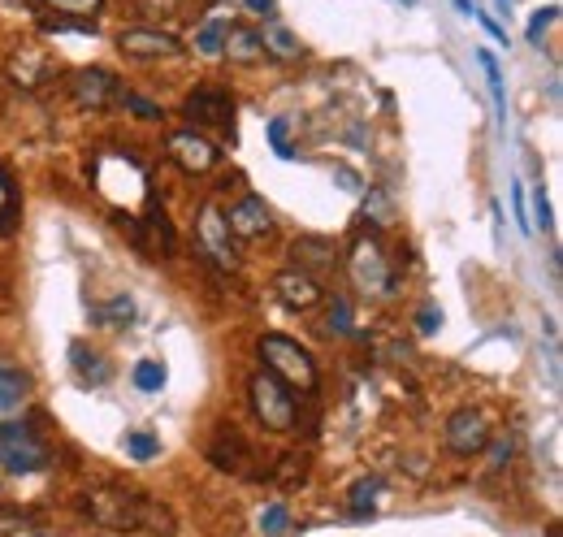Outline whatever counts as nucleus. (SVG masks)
I'll return each instance as SVG.
<instances>
[{
    "label": "nucleus",
    "mask_w": 563,
    "mask_h": 537,
    "mask_svg": "<svg viewBox=\"0 0 563 537\" xmlns=\"http://www.w3.org/2000/svg\"><path fill=\"white\" fill-rule=\"evenodd\" d=\"M416 325H421V334H434L438 325H442V312H438V308H425V312H421V321H416Z\"/></svg>",
    "instance_id": "37"
},
{
    "label": "nucleus",
    "mask_w": 563,
    "mask_h": 537,
    "mask_svg": "<svg viewBox=\"0 0 563 537\" xmlns=\"http://www.w3.org/2000/svg\"><path fill=\"white\" fill-rule=\"evenodd\" d=\"M273 291L282 295V304L286 308H299V312H308V308H317L321 304V282L312 278V273L304 269H282L278 278H273Z\"/></svg>",
    "instance_id": "13"
},
{
    "label": "nucleus",
    "mask_w": 563,
    "mask_h": 537,
    "mask_svg": "<svg viewBox=\"0 0 563 537\" xmlns=\"http://www.w3.org/2000/svg\"><path fill=\"white\" fill-rule=\"evenodd\" d=\"M13 217H18V195H13V182H9V174H5V169H0V230H5Z\"/></svg>",
    "instance_id": "26"
},
{
    "label": "nucleus",
    "mask_w": 563,
    "mask_h": 537,
    "mask_svg": "<svg viewBox=\"0 0 563 537\" xmlns=\"http://www.w3.org/2000/svg\"><path fill=\"white\" fill-rule=\"evenodd\" d=\"M330 330L334 334H351V304L343 295H334V308H330Z\"/></svg>",
    "instance_id": "29"
},
{
    "label": "nucleus",
    "mask_w": 563,
    "mask_h": 537,
    "mask_svg": "<svg viewBox=\"0 0 563 537\" xmlns=\"http://www.w3.org/2000/svg\"><path fill=\"white\" fill-rule=\"evenodd\" d=\"M182 117H187V122H195V126L230 130V126H234V100H230V91H226V87L200 83L187 100H182ZM195 126H191V130H195Z\"/></svg>",
    "instance_id": "5"
},
{
    "label": "nucleus",
    "mask_w": 563,
    "mask_h": 537,
    "mask_svg": "<svg viewBox=\"0 0 563 537\" xmlns=\"http://www.w3.org/2000/svg\"><path fill=\"white\" fill-rule=\"evenodd\" d=\"M555 18H559V5H546V9L533 13V22H529V39H533V44H538L542 31H546V26H551Z\"/></svg>",
    "instance_id": "32"
},
{
    "label": "nucleus",
    "mask_w": 563,
    "mask_h": 537,
    "mask_svg": "<svg viewBox=\"0 0 563 537\" xmlns=\"http://www.w3.org/2000/svg\"><path fill=\"white\" fill-rule=\"evenodd\" d=\"M195 239L204 243V252L217 260V265L234 269L239 265V256H234V243H230V226H226V213H221L217 204H204L200 217H195Z\"/></svg>",
    "instance_id": "9"
},
{
    "label": "nucleus",
    "mask_w": 563,
    "mask_h": 537,
    "mask_svg": "<svg viewBox=\"0 0 563 537\" xmlns=\"http://www.w3.org/2000/svg\"><path fill=\"white\" fill-rule=\"evenodd\" d=\"M403 5H416V0H403Z\"/></svg>",
    "instance_id": "40"
},
{
    "label": "nucleus",
    "mask_w": 563,
    "mask_h": 537,
    "mask_svg": "<svg viewBox=\"0 0 563 537\" xmlns=\"http://www.w3.org/2000/svg\"><path fill=\"white\" fill-rule=\"evenodd\" d=\"M126 451L135 455V460H152V455L161 451V447H156L152 434H130V438H126Z\"/></svg>",
    "instance_id": "31"
},
{
    "label": "nucleus",
    "mask_w": 563,
    "mask_h": 537,
    "mask_svg": "<svg viewBox=\"0 0 563 537\" xmlns=\"http://www.w3.org/2000/svg\"><path fill=\"white\" fill-rule=\"evenodd\" d=\"M26 537H48V533H26Z\"/></svg>",
    "instance_id": "39"
},
{
    "label": "nucleus",
    "mask_w": 563,
    "mask_h": 537,
    "mask_svg": "<svg viewBox=\"0 0 563 537\" xmlns=\"http://www.w3.org/2000/svg\"><path fill=\"white\" fill-rule=\"evenodd\" d=\"M117 48L135 61H156V57H178L182 39L169 31H152V26H130V31L117 35Z\"/></svg>",
    "instance_id": "10"
},
{
    "label": "nucleus",
    "mask_w": 563,
    "mask_h": 537,
    "mask_svg": "<svg viewBox=\"0 0 563 537\" xmlns=\"http://www.w3.org/2000/svg\"><path fill=\"white\" fill-rule=\"evenodd\" d=\"M347 273H351V282H356L364 295H373V299H382V295L395 291V278H390V260H386V252H382V243L369 239V234H360V239L351 243Z\"/></svg>",
    "instance_id": "4"
},
{
    "label": "nucleus",
    "mask_w": 563,
    "mask_h": 537,
    "mask_svg": "<svg viewBox=\"0 0 563 537\" xmlns=\"http://www.w3.org/2000/svg\"><path fill=\"white\" fill-rule=\"evenodd\" d=\"M70 96H74V104H83V109H104V104H113V96H117V78L109 70H100V65L74 70L70 74Z\"/></svg>",
    "instance_id": "11"
},
{
    "label": "nucleus",
    "mask_w": 563,
    "mask_h": 537,
    "mask_svg": "<svg viewBox=\"0 0 563 537\" xmlns=\"http://www.w3.org/2000/svg\"><path fill=\"white\" fill-rule=\"evenodd\" d=\"M135 386H139V390H148V395H152V390H161V386H165V364L143 360L139 369H135Z\"/></svg>",
    "instance_id": "25"
},
{
    "label": "nucleus",
    "mask_w": 563,
    "mask_h": 537,
    "mask_svg": "<svg viewBox=\"0 0 563 537\" xmlns=\"http://www.w3.org/2000/svg\"><path fill=\"white\" fill-rule=\"evenodd\" d=\"M113 100H122L126 109H135L139 117H148V122H161V109H156V104H148V100H139V96H130V91H122L117 87V96Z\"/></svg>",
    "instance_id": "28"
},
{
    "label": "nucleus",
    "mask_w": 563,
    "mask_h": 537,
    "mask_svg": "<svg viewBox=\"0 0 563 537\" xmlns=\"http://www.w3.org/2000/svg\"><path fill=\"white\" fill-rule=\"evenodd\" d=\"M269 143L282 161H295V148H291V139H286V122H269Z\"/></svg>",
    "instance_id": "30"
},
{
    "label": "nucleus",
    "mask_w": 563,
    "mask_h": 537,
    "mask_svg": "<svg viewBox=\"0 0 563 537\" xmlns=\"http://www.w3.org/2000/svg\"><path fill=\"white\" fill-rule=\"evenodd\" d=\"M260 48L273 52V57H282V61H295V57H304V44H299V35H291L278 18H269L265 26H260Z\"/></svg>",
    "instance_id": "16"
},
{
    "label": "nucleus",
    "mask_w": 563,
    "mask_h": 537,
    "mask_svg": "<svg viewBox=\"0 0 563 537\" xmlns=\"http://www.w3.org/2000/svg\"><path fill=\"white\" fill-rule=\"evenodd\" d=\"M26 377L22 373H9V369H0V416H13L26 403Z\"/></svg>",
    "instance_id": "20"
},
{
    "label": "nucleus",
    "mask_w": 563,
    "mask_h": 537,
    "mask_svg": "<svg viewBox=\"0 0 563 537\" xmlns=\"http://www.w3.org/2000/svg\"><path fill=\"white\" fill-rule=\"evenodd\" d=\"M256 351H260V360H265V373H273L282 386H291V390H317V382H321L317 360H312V351L299 347L295 338L265 334L256 343Z\"/></svg>",
    "instance_id": "2"
},
{
    "label": "nucleus",
    "mask_w": 563,
    "mask_h": 537,
    "mask_svg": "<svg viewBox=\"0 0 563 537\" xmlns=\"http://www.w3.org/2000/svg\"><path fill=\"white\" fill-rule=\"evenodd\" d=\"M477 65L486 70V78H490V96H494V104H499V113L507 117V91H503V74H499V65H494V57L486 48H477Z\"/></svg>",
    "instance_id": "22"
},
{
    "label": "nucleus",
    "mask_w": 563,
    "mask_h": 537,
    "mask_svg": "<svg viewBox=\"0 0 563 537\" xmlns=\"http://www.w3.org/2000/svg\"><path fill=\"white\" fill-rule=\"evenodd\" d=\"M148 230L156 234V243H161L165 252H174V230H169V217L161 208H148Z\"/></svg>",
    "instance_id": "27"
},
{
    "label": "nucleus",
    "mask_w": 563,
    "mask_h": 537,
    "mask_svg": "<svg viewBox=\"0 0 563 537\" xmlns=\"http://www.w3.org/2000/svg\"><path fill=\"white\" fill-rule=\"evenodd\" d=\"M226 226H230V234H239V239H265V234L273 230V213L265 208L260 195H243V200L226 213Z\"/></svg>",
    "instance_id": "12"
},
{
    "label": "nucleus",
    "mask_w": 563,
    "mask_h": 537,
    "mask_svg": "<svg viewBox=\"0 0 563 537\" xmlns=\"http://www.w3.org/2000/svg\"><path fill=\"white\" fill-rule=\"evenodd\" d=\"M490 447V425H486V416L473 412V408H460V412H451L447 416V451L455 455H481Z\"/></svg>",
    "instance_id": "8"
},
{
    "label": "nucleus",
    "mask_w": 563,
    "mask_h": 537,
    "mask_svg": "<svg viewBox=\"0 0 563 537\" xmlns=\"http://www.w3.org/2000/svg\"><path fill=\"white\" fill-rule=\"evenodd\" d=\"M247 399H252V412L265 429H273V434H291L295 429V395H291V386H282L273 373H265V369L252 373Z\"/></svg>",
    "instance_id": "3"
},
{
    "label": "nucleus",
    "mask_w": 563,
    "mask_h": 537,
    "mask_svg": "<svg viewBox=\"0 0 563 537\" xmlns=\"http://www.w3.org/2000/svg\"><path fill=\"white\" fill-rule=\"evenodd\" d=\"M377 490H382V481H377V477H364V481H356V486H351V516L373 512Z\"/></svg>",
    "instance_id": "23"
},
{
    "label": "nucleus",
    "mask_w": 563,
    "mask_h": 537,
    "mask_svg": "<svg viewBox=\"0 0 563 537\" xmlns=\"http://www.w3.org/2000/svg\"><path fill=\"white\" fill-rule=\"evenodd\" d=\"M208 455H213V464L226 468V473H230V468H239V464H247V447H243L239 429H221V434H217V447L208 451Z\"/></svg>",
    "instance_id": "18"
},
{
    "label": "nucleus",
    "mask_w": 563,
    "mask_h": 537,
    "mask_svg": "<svg viewBox=\"0 0 563 537\" xmlns=\"http://www.w3.org/2000/svg\"><path fill=\"white\" fill-rule=\"evenodd\" d=\"M230 18L226 13H208V22L195 31V52H204V57H221V48H226V35H230Z\"/></svg>",
    "instance_id": "17"
},
{
    "label": "nucleus",
    "mask_w": 563,
    "mask_h": 537,
    "mask_svg": "<svg viewBox=\"0 0 563 537\" xmlns=\"http://www.w3.org/2000/svg\"><path fill=\"white\" fill-rule=\"evenodd\" d=\"M165 152H169V161L178 169H187V174H208V169H217V161H221L217 143H208L204 135H195V130H169Z\"/></svg>",
    "instance_id": "7"
},
{
    "label": "nucleus",
    "mask_w": 563,
    "mask_h": 537,
    "mask_svg": "<svg viewBox=\"0 0 563 537\" xmlns=\"http://www.w3.org/2000/svg\"><path fill=\"white\" fill-rule=\"evenodd\" d=\"M221 52H226L230 61H239V65H252V61H256L265 48H260V35H256V31H243V26H230L226 48H221Z\"/></svg>",
    "instance_id": "19"
},
{
    "label": "nucleus",
    "mask_w": 563,
    "mask_h": 537,
    "mask_svg": "<svg viewBox=\"0 0 563 537\" xmlns=\"http://www.w3.org/2000/svg\"><path fill=\"white\" fill-rule=\"evenodd\" d=\"M52 74V61H48V52L44 48H35V44H26V48H13L9 52V78L18 87H39L44 78Z\"/></svg>",
    "instance_id": "14"
},
{
    "label": "nucleus",
    "mask_w": 563,
    "mask_h": 537,
    "mask_svg": "<svg viewBox=\"0 0 563 537\" xmlns=\"http://www.w3.org/2000/svg\"><path fill=\"white\" fill-rule=\"evenodd\" d=\"M533 213H538V226L542 230H551V204H546V191L542 187L533 191ZM538 226H533V230H538Z\"/></svg>",
    "instance_id": "35"
},
{
    "label": "nucleus",
    "mask_w": 563,
    "mask_h": 537,
    "mask_svg": "<svg viewBox=\"0 0 563 537\" xmlns=\"http://www.w3.org/2000/svg\"><path fill=\"white\" fill-rule=\"evenodd\" d=\"M70 360H74V373L83 377V382H91V386H100V382H109V369H104V360L100 356H91L87 347H70Z\"/></svg>",
    "instance_id": "21"
},
{
    "label": "nucleus",
    "mask_w": 563,
    "mask_h": 537,
    "mask_svg": "<svg viewBox=\"0 0 563 537\" xmlns=\"http://www.w3.org/2000/svg\"><path fill=\"white\" fill-rule=\"evenodd\" d=\"M260 529H265V533H282V529H286V507H282V503L269 507V512L260 516Z\"/></svg>",
    "instance_id": "34"
},
{
    "label": "nucleus",
    "mask_w": 563,
    "mask_h": 537,
    "mask_svg": "<svg viewBox=\"0 0 563 537\" xmlns=\"http://www.w3.org/2000/svg\"><path fill=\"white\" fill-rule=\"evenodd\" d=\"M273 5L278 0H247V9H256V13H273Z\"/></svg>",
    "instance_id": "38"
},
{
    "label": "nucleus",
    "mask_w": 563,
    "mask_h": 537,
    "mask_svg": "<svg viewBox=\"0 0 563 537\" xmlns=\"http://www.w3.org/2000/svg\"><path fill=\"white\" fill-rule=\"evenodd\" d=\"M473 18H477L481 26H486V31H490L494 39H499V44H507V26H499V22L490 18V13H481V9H473Z\"/></svg>",
    "instance_id": "36"
},
{
    "label": "nucleus",
    "mask_w": 563,
    "mask_h": 537,
    "mask_svg": "<svg viewBox=\"0 0 563 537\" xmlns=\"http://www.w3.org/2000/svg\"><path fill=\"white\" fill-rule=\"evenodd\" d=\"M130 317H135V304L126 295H117L109 308H96V321H104V325H126Z\"/></svg>",
    "instance_id": "24"
},
{
    "label": "nucleus",
    "mask_w": 563,
    "mask_h": 537,
    "mask_svg": "<svg viewBox=\"0 0 563 537\" xmlns=\"http://www.w3.org/2000/svg\"><path fill=\"white\" fill-rule=\"evenodd\" d=\"M87 516L96 520L100 529H117V533H135V529H174L169 512H161V503L152 499H139V494H126V490H96L87 494Z\"/></svg>",
    "instance_id": "1"
},
{
    "label": "nucleus",
    "mask_w": 563,
    "mask_h": 537,
    "mask_svg": "<svg viewBox=\"0 0 563 537\" xmlns=\"http://www.w3.org/2000/svg\"><path fill=\"white\" fill-rule=\"evenodd\" d=\"M295 256V269H334V243L330 239H317V234H304V239H295L291 247Z\"/></svg>",
    "instance_id": "15"
},
{
    "label": "nucleus",
    "mask_w": 563,
    "mask_h": 537,
    "mask_svg": "<svg viewBox=\"0 0 563 537\" xmlns=\"http://www.w3.org/2000/svg\"><path fill=\"white\" fill-rule=\"evenodd\" d=\"M0 468H9V473H39V468H48V447L31 429L0 425Z\"/></svg>",
    "instance_id": "6"
},
{
    "label": "nucleus",
    "mask_w": 563,
    "mask_h": 537,
    "mask_svg": "<svg viewBox=\"0 0 563 537\" xmlns=\"http://www.w3.org/2000/svg\"><path fill=\"white\" fill-rule=\"evenodd\" d=\"M44 5L52 9H61V13H96L104 0H44Z\"/></svg>",
    "instance_id": "33"
}]
</instances>
